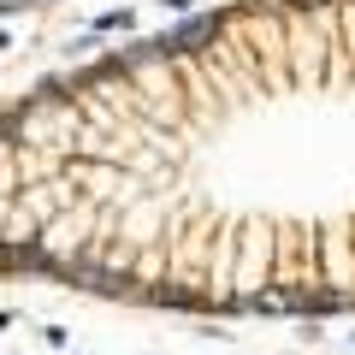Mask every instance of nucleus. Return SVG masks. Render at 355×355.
<instances>
[{"instance_id":"1","label":"nucleus","mask_w":355,"mask_h":355,"mask_svg":"<svg viewBox=\"0 0 355 355\" xmlns=\"http://www.w3.org/2000/svg\"><path fill=\"white\" fill-rule=\"evenodd\" d=\"M0 272L355 314V0H237L0 101Z\"/></svg>"}]
</instances>
